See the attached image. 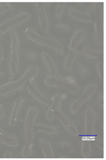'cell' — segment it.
Masks as SVG:
<instances>
[{"mask_svg": "<svg viewBox=\"0 0 106 160\" xmlns=\"http://www.w3.org/2000/svg\"><path fill=\"white\" fill-rule=\"evenodd\" d=\"M37 115L38 110L35 108H30L27 112L24 126L25 140L22 150V156L23 157L29 156L32 152L35 136L33 127Z\"/></svg>", "mask_w": 106, "mask_h": 160, "instance_id": "6da1fadb", "label": "cell"}, {"mask_svg": "<svg viewBox=\"0 0 106 160\" xmlns=\"http://www.w3.org/2000/svg\"><path fill=\"white\" fill-rule=\"evenodd\" d=\"M39 74V68L36 66H31L28 68L23 76L16 82L8 83L0 86V95L6 96L23 87L28 81L36 78Z\"/></svg>", "mask_w": 106, "mask_h": 160, "instance_id": "7a4b0ae2", "label": "cell"}, {"mask_svg": "<svg viewBox=\"0 0 106 160\" xmlns=\"http://www.w3.org/2000/svg\"><path fill=\"white\" fill-rule=\"evenodd\" d=\"M25 33L28 39L35 42L50 47L58 52H62L63 51L62 44L56 39L41 36L31 28H27Z\"/></svg>", "mask_w": 106, "mask_h": 160, "instance_id": "3957f363", "label": "cell"}, {"mask_svg": "<svg viewBox=\"0 0 106 160\" xmlns=\"http://www.w3.org/2000/svg\"><path fill=\"white\" fill-rule=\"evenodd\" d=\"M44 82L49 87H62L74 93L79 91V87L77 84L71 79L62 78L61 77L56 78L48 75L45 78Z\"/></svg>", "mask_w": 106, "mask_h": 160, "instance_id": "277c9868", "label": "cell"}, {"mask_svg": "<svg viewBox=\"0 0 106 160\" xmlns=\"http://www.w3.org/2000/svg\"><path fill=\"white\" fill-rule=\"evenodd\" d=\"M18 51H19V41L16 32L12 33V44L11 54L9 62V69L12 76H15L18 71Z\"/></svg>", "mask_w": 106, "mask_h": 160, "instance_id": "5b68a950", "label": "cell"}, {"mask_svg": "<svg viewBox=\"0 0 106 160\" xmlns=\"http://www.w3.org/2000/svg\"><path fill=\"white\" fill-rule=\"evenodd\" d=\"M30 15L28 13H22L15 17L9 19L0 25V33L3 34L12 28L28 21L30 19Z\"/></svg>", "mask_w": 106, "mask_h": 160, "instance_id": "8992f818", "label": "cell"}, {"mask_svg": "<svg viewBox=\"0 0 106 160\" xmlns=\"http://www.w3.org/2000/svg\"><path fill=\"white\" fill-rule=\"evenodd\" d=\"M97 88V85L95 83H92L87 86V87L82 93V96L72 103L71 106L72 112L74 113H77L81 107V106L90 98L92 95L96 91Z\"/></svg>", "mask_w": 106, "mask_h": 160, "instance_id": "52a82bcc", "label": "cell"}, {"mask_svg": "<svg viewBox=\"0 0 106 160\" xmlns=\"http://www.w3.org/2000/svg\"><path fill=\"white\" fill-rule=\"evenodd\" d=\"M85 138L92 140L94 137L95 113L92 109L87 108L85 111Z\"/></svg>", "mask_w": 106, "mask_h": 160, "instance_id": "ba28073f", "label": "cell"}, {"mask_svg": "<svg viewBox=\"0 0 106 160\" xmlns=\"http://www.w3.org/2000/svg\"><path fill=\"white\" fill-rule=\"evenodd\" d=\"M26 85L28 92L35 98L37 99L39 101L41 102L46 105H50V101L48 98L39 89L37 85L33 82L31 81H28Z\"/></svg>", "mask_w": 106, "mask_h": 160, "instance_id": "9c48e42d", "label": "cell"}, {"mask_svg": "<svg viewBox=\"0 0 106 160\" xmlns=\"http://www.w3.org/2000/svg\"><path fill=\"white\" fill-rule=\"evenodd\" d=\"M55 115L59 119V121L62 122L63 126L67 129V130L74 136L78 135V130L76 126L70 121V120L62 112L60 108H59L55 113Z\"/></svg>", "mask_w": 106, "mask_h": 160, "instance_id": "30bf717a", "label": "cell"}, {"mask_svg": "<svg viewBox=\"0 0 106 160\" xmlns=\"http://www.w3.org/2000/svg\"><path fill=\"white\" fill-rule=\"evenodd\" d=\"M36 8L39 19V22L44 33H47L48 31V19L45 8L42 3H36Z\"/></svg>", "mask_w": 106, "mask_h": 160, "instance_id": "8fae6325", "label": "cell"}, {"mask_svg": "<svg viewBox=\"0 0 106 160\" xmlns=\"http://www.w3.org/2000/svg\"><path fill=\"white\" fill-rule=\"evenodd\" d=\"M62 100V95L61 94H57L55 95L52 104L48 108L47 112V118L48 121H52L53 120L56 112L60 108V105Z\"/></svg>", "mask_w": 106, "mask_h": 160, "instance_id": "7c38bea8", "label": "cell"}, {"mask_svg": "<svg viewBox=\"0 0 106 160\" xmlns=\"http://www.w3.org/2000/svg\"><path fill=\"white\" fill-rule=\"evenodd\" d=\"M0 141L6 145L12 147L18 146L19 143L18 139L15 136L8 134L1 128H0Z\"/></svg>", "mask_w": 106, "mask_h": 160, "instance_id": "4fadbf2b", "label": "cell"}, {"mask_svg": "<svg viewBox=\"0 0 106 160\" xmlns=\"http://www.w3.org/2000/svg\"><path fill=\"white\" fill-rule=\"evenodd\" d=\"M43 58L44 59V61L45 62V64L48 68V70L50 73V76H53V77H56L58 78L60 77L57 71V67L55 66V64L52 59V58L46 52H43Z\"/></svg>", "mask_w": 106, "mask_h": 160, "instance_id": "5bb4252c", "label": "cell"}, {"mask_svg": "<svg viewBox=\"0 0 106 160\" xmlns=\"http://www.w3.org/2000/svg\"><path fill=\"white\" fill-rule=\"evenodd\" d=\"M96 21L95 23V33L97 42L100 44L103 39V23L100 17V12L95 14Z\"/></svg>", "mask_w": 106, "mask_h": 160, "instance_id": "9a60e30c", "label": "cell"}, {"mask_svg": "<svg viewBox=\"0 0 106 160\" xmlns=\"http://www.w3.org/2000/svg\"><path fill=\"white\" fill-rule=\"evenodd\" d=\"M86 31L84 29H79L74 33L70 45V49H76L79 44L86 36Z\"/></svg>", "mask_w": 106, "mask_h": 160, "instance_id": "2e32d148", "label": "cell"}, {"mask_svg": "<svg viewBox=\"0 0 106 160\" xmlns=\"http://www.w3.org/2000/svg\"><path fill=\"white\" fill-rule=\"evenodd\" d=\"M23 100L21 98H18L16 100L14 104V107L12 112V115L10 119V126L13 128L16 124V121L17 119V117L19 113V111L22 105Z\"/></svg>", "mask_w": 106, "mask_h": 160, "instance_id": "e0dca14e", "label": "cell"}, {"mask_svg": "<svg viewBox=\"0 0 106 160\" xmlns=\"http://www.w3.org/2000/svg\"><path fill=\"white\" fill-rule=\"evenodd\" d=\"M69 14L72 18L79 20H81L86 22H89L91 21L90 15L85 12L79 11L75 9H70L69 10Z\"/></svg>", "mask_w": 106, "mask_h": 160, "instance_id": "ac0fdd59", "label": "cell"}, {"mask_svg": "<svg viewBox=\"0 0 106 160\" xmlns=\"http://www.w3.org/2000/svg\"><path fill=\"white\" fill-rule=\"evenodd\" d=\"M39 143L43 151L44 156L48 158H53V152L50 144L45 139H40Z\"/></svg>", "mask_w": 106, "mask_h": 160, "instance_id": "d6986e66", "label": "cell"}, {"mask_svg": "<svg viewBox=\"0 0 106 160\" xmlns=\"http://www.w3.org/2000/svg\"><path fill=\"white\" fill-rule=\"evenodd\" d=\"M76 58V50L70 49L65 62V68L67 71H70L72 69Z\"/></svg>", "mask_w": 106, "mask_h": 160, "instance_id": "ffe728a7", "label": "cell"}, {"mask_svg": "<svg viewBox=\"0 0 106 160\" xmlns=\"http://www.w3.org/2000/svg\"><path fill=\"white\" fill-rule=\"evenodd\" d=\"M81 153L84 157H88L91 153V146H90V140L84 138L82 140Z\"/></svg>", "mask_w": 106, "mask_h": 160, "instance_id": "44dd1931", "label": "cell"}, {"mask_svg": "<svg viewBox=\"0 0 106 160\" xmlns=\"http://www.w3.org/2000/svg\"><path fill=\"white\" fill-rule=\"evenodd\" d=\"M83 53L85 56L89 58H100L103 54L102 51H100L99 50L90 49L88 48H86L84 49Z\"/></svg>", "mask_w": 106, "mask_h": 160, "instance_id": "7402d4cb", "label": "cell"}, {"mask_svg": "<svg viewBox=\"0 0 106 160\" xmlns=\"http://www.w3.org/2000/svg\"><path fill=\"white\" fill-rule=\"evenodd\" d=\"M36 127V129L39 131L40 132H42L44 133L49 134H53L57 132V129L54 128L52 126H47V125H44V124H37L35 126Z\"/></svg>", "mask_w": 106, "mask_h": 160, "instance_id": "603a6c76", "label": "cell"}, {"mask_svg": "<svg viewBox=\"0 0 106 160\" xmlns=\"http://www.w3.org/2000/svg\"><path fill=\"white\" fill-rule=\"evenodd\" d=\"M96 68L97 72L102 80L104 79V64L102 62H98L96 64Z\"/></svg>", "mask_w": 106, "mask_h": 160, "instance_id": "cb8c5ba5", "label": "cell"}, {"mask_svg": "<svg viewBox=\"0 0 106 160\" xmlns=\"http://www.w3.org/2000/svg\"><path fill=\"white\" fill-rule=\"evenodd\" d=\"M92 140L94 141L95 143L96 144V145L101 149L103 150L104 149V142H103V140L99 138V136H95L93 138Z\"/></svg>", "mask_w": 106, "mask_h": 160, "instance_id": "d4e9b609", "label": "cell"}, {"mask_svg": "<svg viewBox=\"0 0 106 160\" xmlns=\"http://www.w3.org/2000/svg\"><path fill=\"white\" fill-rule=\"evenodd\" d=\"M65 5V4L64 3H60L58 4V5L57 8V10H56V14L58 17H61V15H62L63 10H64Z\"/></svg>", "mask_w": 106, "mask_h": 160, "instance_id": "484cf974", "label": "cell"}, {"mask_svg": "<svg viewBox=\"0 0 106 160\" xmlns=\"http://www.w3.org/2000/svg\"><path fill=\"white\" fill-rule=\"evenodd\" d=\"M4 115H5V112H4L3 108V107L1 106V105H0V119L3 118Z\"/></svg>", "mask_w": 106, "mask_h": 160, "instance_id": "4316f807", "label": "cell"}, {"mask_svg": "<svg viewBox=\"0 0 106 160\" xmlns=\"http://www.w3.org/2000/svg\"><path fill=\"white\" fill-rule=\"evenodd\" d=\"M6 9L5 8V7H3V5H2V3H0V14L6 12Z\"/></svg>", "mask_w": 106, "mask_h": 160, "instance_id": "83f0119b", "label": "cell"}, {"mask_svg": "<svg viewBox=\"0 0 106 160\" xmlns=\"http://www.w3.org/2000/svg\"><path fill=\"white\" fill-rule=\"evenodd\" d=\"M3 51L2 45L0 44V60L3 59Z\"/></svg>", "mask_w": 106, "mask_h": 160, "instance_id": "f1b7e54d", "label": "cell"}]
</instances>
